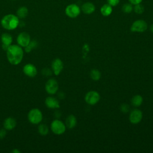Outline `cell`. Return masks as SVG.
I'll return each mask as SVG.
<instances>
[{
  "label": "cell",
  "instance_id": "cell-1",
  "mask_svg": "<svg viewBox=\"0 0 153 153\" xmlns=\"http://www.w3.org/2000/svg\"><path fill=\"white\" fill-rule=\"evenodd\" d=\"M23 50L19 45H10L7 50V57L8 62L13 65H19L23 57Z\"/></svg>",
  "mask_w": 153,
  "mask_h": 153
},
{
  "label": "cell",
  "instance_id": "cell-2",
  "mask_svg": "<svg viewBox=\"0 0 153 153\" xmlns=\"http://www.w3.org/2000/svg\"><path fill=\"white\" fill-rule=\"evenodd\" d=\"M1 24L4 29L8 30H12L19 26L20 24L19 18L16 15L8 14L2 18Z\"/></svg>",
  "mask_w": 153,
  "mask_h": 153
},
{
  "label": "cell",
  "instance_id": "cell-3",
  "mask_svg": "<svg viewBox=\"0 0 153 153\" xmlns=\"http://www.w3.org/2000/svg\"><path fill=\"white\" fill-rule=\"evenodd\" d=\"M27 118L32 124H38L40 123L42 120V114L39 109L33 108L29 112Z\"/></svg>",
  "mask_w": 153,
  "mask_h": 153
},
{
  "label": "cell",
  "instance_id": "cell-4",
  "mask_svg": "<svg viewBox=\"0 0 153 153\" xmlns=\"http://www.w3.org/2000/svg\"><path fill=\"white\" fill-rule=\"evenodd\" d=\"M51 130L56 134H62L66 130V126L60 120H54L51 124Z\"/></svg>",
  "mask_w": 153,
  "mask_h": 153
},
{
  "label": "cell",
  "instance_id": "cell-5",
  "mask_svg": "<svg viewBox=\"0 0 153 153\" xmlns=\"http://www.w3.org/2000/svg\"><path fill=\"white\" fill-rule=\"evenodd\" d=\"M65 14L70 18H75L81 12V9L78 5L75 4H71L68 5L65 8Z\"/></svg>",
  "mask_w": 153,
  "mask_h": 153
},
{
  "label": "cell",
  "instance_id": "cell-6",
  "mask_svg": "<svg viewBox=\"0 0 153 153\" xmlns=\"http://www.w3.org/2000/svg\"><path fill=\"white\" fill-rule=\"evenodd\" d=\"M147 27L148 25L145 20H137L133 23L130 27V30L132 32H143L147 29Z\"/></svg>",
  "mask_w": 153,
  "mask_h": 153
},
{
  "label": "cell",
  "instance_id": "cell-7",
  "mask_svg": "<svg viewBox=\"0 0 153 153\" xmlns=\"http://www.w3.org/2000/svg\"><path fill=\"white\" fill-rule=\"evenodd\" d=\"M100 100L99 94L95 91H90L88 92L85 96V100L87 103L90 105H94Z\"/></svg>",
  "mask_w": 153,
  "mask_h": 153
},
{
  "label": "cell",
  "instance_id": "cell-8",
  "mask_svg": "<svg viewBox=\"0 0 153 153\" xmlns=\"http://www.w3.org/2000/svg\"><path fill=\"white\" fill-rule=\"evenodd\" d=\"M45 88L46 91L50 94H55L59 88V85L57 81L54 79H48L45 85Z\"/></svg>",
  "mask_w": 153,
  "mask_h": 153
},
{
  "label": "cell",
  "instance_id": "cell-9",
  "mask_svg": "<svg viewBox=\"0 0 153 153\" xmlns=\"http://www.w3.org/2000/svg\"><path fill=\"white\" fill-rule=\"evenodd\" d=\"M17 42L20 47H25L30 43V36L27 32H21L17 36Z\"/></svg>",
  "mask_w": 153,
  "mask_h": 153
},
{
  "label": "cell",
  "instance_id": "cell-10",
  "mask_svg": "<svg viewBox=\"0 0 153 153\" xmlns=\"http://www.w3.org/2000/svg\"><path fill=\"white\" fill-rule=\"evenodd\" d=\"M142 118V112L137 109H133L130 114L129 120L131 123L136 124L139 123Z\"/></svg>",
  "mask_w": 153,
  "mask_h": 153
},
{
  "label": "cell",
  "instance_id": "cell-11",
  "mask_svg": "<svg viewBox=\"0 0 153 153\" xmlns=\"http://www.w3.org/2000/svg\"><path fill=\"white\" fill-rule=\"evenodd\" d=\"M23 71L26 75L30 78L35 77L37 74V69L35 66L31 63L25 65L23 68Z\"/></svg>",
  "mask_w": 153,
  "mask_h": 153
},
{
  "label": "cell",
  "instance_id": "cell-12",
  "mask_svg": "<svg viewBox=\"0 0 153 153\" xmlns=\"http://www.w3.org/2000/svg\"><path fill=\"white\" fill-rule=\"evenodd\" d=\"M51 68L53 73L56 75H58L63 68V63L60 59H56L52 62Z\"/></svg>",
  "mask_w": 153,
  "mask_h": 153
},
{
  "label": "cell",
  "instance_id": "cell-13",
  "mask_svg": "<svg viewBox=\"0 0 153 153\" xmlns=\"http://www.w3.org/2000/svg\"><path fill=\"white\" fill-rule=\"evenodd\" d=\"M1 42L2 43V47L3 50L7 51L8 47L11 45L13 42V38L11 35L8 33H4L1 35Z\"/></svg>",
  "mask_w": 153,
  "mask_h": 153
},
{
  "label": "cell",
  "instance_id": "cell-14",
  "mask_svg": "<svg viewBox=\"0 0 153 153\" xmlns=\"http://www.w3.org/2000/svg\"><path fill=\"white\" fill-rule=\"evenodd\" d=\"M45 103L47 107L51 109H56L60 108V104L58 100L53 97H48L45 100Z\"/></svg>",
  "mask_w": 153,
  "mask_h": 153
},
{
  "label": "cell",
  "instance_id": "cell-15",
  "mask_svg": "<svg viewBox=\"0 0 153 153\" xmlns=\"http://www.w3.org/2000/svg\"><path fill=\"white\" fill-rule=\"evenodd\" d=\"M94 5L90 2H86L81 6V10L86 14H90L95 11Z\"/></svg>",
  "mask_w": 153,
  "mask_h": 153
},
{
  "label": "cell",
  "instance_id": "cell-16",
  "mask_svg": "<svg viewBox=\"0 0 153 153\" xmlns=\"http://www.w3.org/2000/svg\"><path fill=\"white\" fill-rule=\"evenodd\" d=\"M17 123L14 118L12 117H8L4 120V127L5 130H11L16 126Z\"/></svg>",
  "mask_w": 153,
  "mask_h": 153
},
{
  "label": "cell",
  "instance_id": "cell-17",
  "mask_svg": "<svg viewBox=\"0 0 153 153\" xmlns=\"http://www.w3.org/2000/svg\"><path fill=\"white\" fill-rule=\"evenodd\" d=\"M65 124L68 128H74L76 124V119L75 117L73 115H69L66 119Z\"/></svg>",
  "mask_w": 153,
  "mask_h": 153
},
{
  "label": "cell",
  "instance_id": "cell-18",
  "mask_svg": "<svg viewBox=\"0 0 153 153\" xmlns=\"http://www.w3.org/2000/svg\"><path fill=\"white\" fill-rule=\"evenodd\" d=\"M112 12V6L109 4H105L100 8V13L103 16H108Z\"/></svg>",
  "mask_w": 153,
  "mask_h": 153
},
{
  "label": "cell",
  "instance_id": "cell-19",
  "mask_svg": "<svg viewBox=\"0 0 153 153\" xmlns=\"http://www.w3.org/2000/svg\"><path fill=\"white\" fill-rule=\"evenodd\" d=\"M29 13V10L28 8L26 7L22 6L18 8L17 11V16L19 19H25Z\"/></svg>",
  "mask_w": 153,
  "mask_h": 153
},
{
  "label": "cell",
  "instance_id": "cell-20",
  "mask_svg": "<svg viewBox=\"0 0 153 153\" xmlns=\"http://www.w3.org/2000/svg\"><path fill=\"white\" fill-rule=\"evenodd\" d=\"M142 102H143V98L140 95L134 96L131 100V104L136 107H137L141 105V104L142 103Z\"/></svg>",
  "mask_w": 153,
  "mask_h": 153
},
{
  "label": "cell",
  "instance_id": "cell-21",
  "mask_svg": "<svg viewBox=\"0 0 153 153\" xmlns=\"http://www.w3.org/2000/svg\"><path fill=\"white\" fill-rule=\"evenodd\" d=\"M38 132L42 136H45L48 133V127L44 124H41L38 126Z\"/></svg>",
  "mask_w": 153,
  "mask_h": 153
},
{
  "label": "cell",
  "instance_id": "cell-22",
  "mask_svg": "<svg viewBox=\"0 0 153 153\" xmlns=\"http://www.w3.org/2000/svg\"><path fill=\"white\" fill-rule=\"evenodd\" d=\"M90 77L94 81H98L101 76L100 72L97 69H93L90 72Z\"/></svg>",
  "mask_w": 153,
  "mask_h": 153
},
{
  "label": "cell",
  "instance_id": "cell-23",
  "mask_svg": "<svg viewBox=\"0 0 153 153\" xmlns=\"http://www.w3.org/2000/svg\"><path fill=\"white\" fill-rule=\"evenodd\" d=\"M37 45L38 44L36 41H32L26 47H25V51L26 53H29L33 48H35L37 47Z\"/></svg>",
  "mask_w": 153,
  "mask_h": 153
},
{
  "label": "cell",
  "instance_id": "cell-24",
  "mask_svg": "<svg viewBox=\"0 0 153 153\" xmlns=\"http://www.w3.org/2000/svg\"><path fill=\"white\" fill-rule=\"evenodd\" d=\"M133 10V7L130 3H126L122 7V11L124 13H130Z\"/></svg>",
  "mask_w": 153,
  "mask_h": 153
},
{
  "label": "cell",
  "instance_id": "cell-25",
  "mask_svg": "<svg viewBox=\"0 0 153 153\" xmlns=\"http://www.w3.org/2000/svg\"><path fill=\"white\" fill-rule=\"evenodd\" d=\"M133 10L134 11L139 14H141L143 13L145 8L143 5H142L140 3V4H137L134 5V6L133 7Z\"/></svg>",
  "mask_w": 153,
  "mask_h": 153
},
{
  "label": "cell",
  "instance_id": "cell-26",
  "mask_svg": "<svg viewBox=\"0 0 153 153\" xmlns=\"http://www.w3.org/2000/svg\"><path fill=\"white\" fill-rule=\"evenodd\" d=\"M120 109L123 112L126 113V112H128V111L130 109V106L127 104H122L120 106Z\"/></svg>",
  "mask_w": 153,
  "mask_h": 153
},
{
  "label": "cell",
  "instance_id": "cell-27",
  "mask_svg": "<svg viewBox=\"0 0 153 153\" xmlns=\"http://www.w3.org/2000/svg\"><path fill=\"white\" fill-rule=\"evenodd\" d=\"M120 0H107L108 4L112 7H114L118 5L120 2Z\"/></svg>",
  "mask_w": 153,
  "mask_h": 153
},
{
  "label": "cell",
  "instance_id": "cell-28",
  "mask_svg": "<svg viewBox=\"0 0 153 153\" xmlns=\"http://www.w3.org/2000/svg\"><path fill=\"white\" fill-rule=\"evenodd\" d=\"M42 74H44L45 76H50L51 75L52 72L48 68H44L42 71Z\"/></svg>",
  "mask_w": 153,
  "mask_h": 153
},
{
  "label": "cell",
  "instance_id": "cell-29",
  "mask_svg": "<svg viewBox=\"0 0 153 153\" xmlns=\"http://www.w3.org/2000/svg\"><path fill=\"white\" fill-rule=\"evenodd\" d=\"M6 135V130L5 128H2L0 130V139H2Z\"/></svg>",
  "mask_w": 153,
  "mask_h": 153
},
{
  "label": "cell",
  "instance_id": "cell-30",
  "mask_svg": "<svg viewBox=\"0 0 153 153\" xmlns=\"http://www.w3.org/2000/svg\"><path fill=\"white\" fill-rule=\"evenodd\" d=\"M128 1L130 4L133 5H136L137 4H140L142 1V0H128Z\"/></svg>",
  "mask_w": 153,
  "mask_h": 153
},
{
  "label": "cell",
  "instance_id": "cell-31",
  "mask_svg": "<svg viewBox=\"0 0 153 153\" xmlns=\"http://www.w3.org/2000/svg\"><path fill=\"white\" fill-rule=\"evenodd\" d=\"M11 152H13V153H20V151L17 149H14L11 151Z\"/></svg>",
  "mask_w": 153,
  "mask_h": 153
},
{
  "label": "cell",
  "instance_id": "cell-32",
  "mask_svg": "<svg viewBox=\"0 0 153 153\" xmlns=\"http://www.w3.org/2000/svg\"><path fill=\"white\" fill-rule=\"evenodd\" d=\"M150 30H151V31L153 33V24L151 26V27H150Z\"/></svg>",
  "mask_w": 153,
  "mask_h": 153
},
{
  "label": "cell",
  "instance_id": "cell-33",
  "mask_svg": "<svg viewBox=\"0 0 153 153\" xmlns=\"http://www.w3.org/2000/svg\"><path fill=\"white\" fill-rule=\"evenodd\" d=\"M12 1H14V0H12Z\"/></svg>",
  "mask_w": 153,
  "mask_h": 153
}]
</instances>
